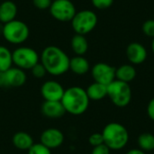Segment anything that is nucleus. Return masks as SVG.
<instances>
[{
  "label": "nucleus",
  "mask_w": 154,
  "mask_h": 154,
  "mask_svg": "<svg viewBox=\"0 0 154 154\" xmlns=\"http://www.w3.org/2000/svg\"><path fill=\"white\" fill-rule=\"evenodd\" d=\"M69 57L58 46L50 45L45 47L41 55L40 62L43 65L48 74L61 76L69 70Z\"/></svg>",
  "instance_id": "1"
},
{
  "label": "nucleus",
  "mask_w": 154,
  "mask_h": 154,
  "mask_svg": "<svg viewBox=\"0 0 154 154\" xmlns=\"http://www.w3.org/2000/svg\"><path fill=\"white\" fill-rule=\"evenodd\" d=\"M89 101L86 89L78 86L65 89L60 100L66 113L72 116H80L84 114L89 106Z\"/></svg>",
  "instance_id": "2"
},
{
  "label": "nucleus",
  "mask_w": 154,
  "mask_h": 154,
  "mask_svg": "<svg viewBox=\"0 0 154 154\" xmlns=\"http://www.w3.org/2000/svg\"><path fill=\"white\" fill-rule=\"evenodd\" d=\"M102 135L104 143L111 151H119L124 149L129 142V133L127 129L119 123L107 124L103 131Z\"/></svg>",
  "instance_id": "3"
},
{
  "label": "nucleus",
  "mask_w": 154,
  "mask_h": 154,
  "mask_svg": "<svg viewBox=\"0 0 154 154\" xmlns=\"http://www.w3.org/2000/svg\"><path fill=\"white\" fill-rule=\"evenodd\" d=\"M2 35L7 42L14 45H20L29 38L30 29L24 22L14 19L3 24Z\"/></svg>",
  "instance_id": "4"
},
{
  "label": "nucleus",
  "mask_w": 154,
  "mask_h": 154,
  "mask_svg": "<svg viewBox=\"0 0 154 154\" xmlns=\"http://www.w3.org/2000/svg\"><path fill=\"white\" fill-rule=\"evenodd\" d=\"M107 97L116 106H127L132 100V89L129 83L115 79L107 86Z\"/></svg>",
  "instance_id": "5"
},
{
  "label": "nucleus",
  "mask_w": 154,
  "mask_h": 154,
  "mask_svg": "<svg viewBox=\"0 0 154 154\" xmlns=\"http://www.w3.org/2000/svg\"><path fill=\"white\" fill-rule=\"evenodd\" d=\"M97 15L91 10L77 12L71 20V26L77 34L86 35L92 32L97 24Z\"/></svg>",
  "instance_id": "6"
},
{
  "label": "nucleus",
  "mask_w": 154,
  "mask_h": 154,
  "mask_svg": "<svg viewBox=\"0 0 154 154\" xmlns=\"http://www.w3.org/2000/svg\"><path fill=\"white\" fill-rule=\"evenodd\" d=\"M13 64L23 70L31 69L33 66L40 62V55L38 52L26 46H20L12 52Z\"/></svg>",
  "instance_id": "7"
},
{
  "label": "nucleus",
  "mask_w": 154,
  "mask_h": 154,
  "mask_svg": "<svg viewBox=\"0 0 154 154\" xmlns=\"http://www.w3.org/2000/svg\"><path fill=\"white\" fill-rule=\"evenodd\" d=\"M49 10L55 20L62 23L71 22L77 13L75 5L70 0H53Z\"/></svg>",
  "instance_id": "8"
},
{
  "label": "nucleus",
  "mask_w": 154,
  "mask_h": 154,
  "mask_svg": "<svg viewBox=\"0 0 154 154\" xmlns=\"http://www.w3.org/2000/svg\"><path fill=\"white\" fill-rule=\"evenodd\" d=\"M91 75L95 82L108 86L116 79V68L105 62H98L92 67Z\"/></svg>",
  "instance_id": "9"
},
{
  "label": "nucleus",
  "mask_w": 154,
  "mask_h": 154,
  "mask_svg": "<svg viewBox=\"0 0 154 154\" xmlns=\"http://www.w3.org/2000/svg\"><path fill=\"white\" fill-rule=\"evenodd\" d=\"M64 92L62 85L56 80H47L41 87V95L44 101H60Z\"/></svg>",
  "instance_id": "10"
},
{
  "label": "nucleus",
  "mask_w": 154,
  "mask_h": 154,
  "mask_svg": "<svg viewBox=\"0 0 154 154\" xmlns=\"http://www.w3.org/2000/svg\"><path fill=\"white\" fill-rule=\"evenodd\" d=\"M65 140L63 133L57 128H48L44 130L40 136V143L49 148L54 150L60 147Z\"/></svg>",
  "instance_id": "11"
},
{
  "label": "nucleus",
  "mask_w": 154,
  "mask_h": 154,
  "mask_svg": "<svg viewBox=\"0 0 154 154\" xmlns=\"http://www.w3.org/2000/svg\"><path fill=\"white\" fill-rule=\"evenodd\" d=\"M147 56L146 48L139 42H131L126 48V57L134 65L143 63L146 60Z\"/></svg>",
  "instance_id": "12"
},
{
  "label": "nucleus",
  "mask_w": 154,
  "mask_h": 154,
  "mask_svg": "<svg viewBox=\"0 0 154 154\" xmlns=\"http://www.w3.org/2000/svg\"><path fill=\"white\" fill-rule=\"evenodd\" d=\"M4 73L6 88H20L26 82L27 77L24 70L17 67H11Z\"/></svg>",
  "instance_id": "13"
},
{
  "label": "nucleus",
  "mask_w": 154,
  "mask_h": 154,
  "mask_svg": "<svg viewBox=\"0 0 154 154\" xmlns=\"http://www.w3.org/2000/svg\"><path fill=\"white\" fill-rule=\"evenodd\" d=\"M41 111L45 117L50 119H59L66 113L60 101H44L41 106Z\"/></svg>",
  "instance_id": "14"
},
{
  "label": "nucleus",
  "mask_w": 154,
  "mask_h": 154,
  "mask_svg": "<svg viewBox=\"0 0 154 154\" xmlns=\"http://www.w3.org/2000/svg\"><path fill=\"white\" fill-rule=\"evenodd\" d=\"M17 5L12 0H5L0 4V23L5 24L16 18Z\"/></svg>",
  "instance_id": "15"
},
{
  "label": "nucleus",
  "mask_w": 154,
  "mask_h": 154,
  "mask_svg": "<svg viewBox=\"0 0 154 154\" xmlns=\"http://www.w3.org/2000/svg\"><path fill=\"white\" fill-rule=\"evenodd\" d=\"M13 145L20 151H28L33 144V139L31 134L26 132H17L12 138Z\"/></svg>",
  "instance_id": "16"
},
{
  "label": "nucleus",
  "mask_w": 154,
  "mask_h": 154,
  "mask_svg": "<svg viewBox=\"0 0 154 154\" xmlns=\"http://www.w3.org/2000/svg\"><path fill=\"white\" fill-rule=\"evenodd\" d=\"M90 69V64L88 60L83 56H75L69 60V70L74 74L82 76L87 74Z\"/></svg>",
  "instance_id": "17"
},
{
  "label": "nucleus",
  "mask_w": 154,
  "mask_h": 154,
  "mask_svg": "<svg viewBox=\"0 0 154 154\" xmlns=\"http://www.w3.org/2000/svg\"><path fill=\"white\" fill-rule=\"evenodd\" d=\"M86 92L89 100L99 101L107 97V86L94 82L88 87Z\"/></svg>",
  "instance_id": "18"
},
{
  "label": "nucleus",
  "mask_w": 154,
  "mask_h": 154,
  "mask_svg": "<svg viewBox=\"0 0 154 154\" xmlns=\"http://www.w3.org/2000/svg\"><path fill=\"white\" fill-rule=\"evenodd\" d=\"M136 77V69L131 64H124L116 69V79L130 83Z\"/></svg>",
  "instance_id": "19"
},
{
  "label": "nucleus",
  "mask_w": 154,
  "mask_h": 154,
  "mask_svg": "<svg viewBox=\"0 0 154 154\" xmlns=\"http://www.w3.org/2000/svg\"><path fill=\"white\" fill-rule=\"evenodd\" d=\"M70 46L77 56H83L88 50V42L85 35L75 34L70 41Z\"/></svg>",
  "instance_id": "20"
},
{
  "label": "nucleus",
  "mask_w": 154,
  "mask_h": 154,
  "mask_svg": "<svg viewBox=\"0 0 154 154\" xmlns=\"http://www.w3.org/2000/svg\"><path fill=\"white\" fill-rule=\"evenodd\" d=\"M13 67L12 51L5 46L0 45V71L5 72Z\"/></svg>",
  "instance_id": "21"
},
{
  "label": "nucleus",
  "mask_w": 154,
  "mask_h": 154,
  "mask_svg": "<svg viewBox=\"0 0 154 154\" xmlns=\"http://www.w3.org/2000/svg\"><path fill=\"white\" fill-rule=\"evenodd\" d=\"M137 143L140 150L152 152L154 150V135L151 133H143L138 136Z\"/></svg>",
  "instance_id": "22"
},
{
  "label": "nucleus",
  "mask_w": 154,
  "mask_h": 154,
  "mask_svg": "<svg viewBox=\"0 0 154 154\" xmlns=\"http://www.w3.org/2000/svg\"><path fill=\"white\" fill-rule=\"evenodd\" d=\"M27 152V154H51V150H50L41 143H34Z\"/></svg>",
  "instance_id": "23"
},
{
  "label": "nucleus",
  "mask_w": 154,
  "mask_h": 154,
  "mask_svg": "<svg viewBox=\"0 0 154 154\" xmlns=\"http://www.w3.org/2000/svg\"><path fill=\"white\" fill-rule=\"evenodd\" d=\"M31 72H32V76L36 79H42L46 76V74H48L45 68L43 67V65L41 62L37 63L35 66H33L31 69Z\"/></svg>",
  "instance_id": "24"
},
{
  "label": "nucleus",
  "mask_w": 154,
  "mask_h": 154,
  "mask_svg": "<svg viewBox=\"0 0 154 154\" xmlns=\"http://www.w3.org/2000/svg\"><path fill=\"white\" fill-rule=\"evenodd\" d=\"M143 33L151 38H154V20L150 19L144 22L143 24Z\"/></svg>",
  "instance_id": "25"
},
{
  "label": "nucleus",
  "mask_w": 154,
  "mask_h": 154,
  "mask_svg": "<svg viewBox=\"0 0 154 154\" xmlns=\"http://www.w3.org/2000/svg\"><path fill=\"white\" fill-rule=\"evenodd\" d=\"M88 143L91 146L93 147H96V146H98V145H101L104 143V138H103V135H102V133H95V134H92L89 138H88Z\"/></svg>",
  "instance_id": "26"
},
{
  "label": "nucleus",
  "mask_w": 154,
  "mask_h": 154,
  "mask_svg": "<svg viewBox=\"0 0 154 154\" xmlns=\"http://www.w3.org/2000/svg\"><path fill=\"white\" fill-rule=\"evenodd\" d=\"M91 3L94 5V7L103 10L109 8L113 5L114 0H91Z\"/></svg>",
  "instance_id": "27"
},
{
  "label": "nucleus",
  "mask_w": 154,
  "mask_h": 154,
  "mask_svg": "<svg viewBox=\"0 0 154 154\" xmlns=\"http://www.w3.org/2000/svg\"><path fill=\"white\" fill-rule=\"evenodd\" d=\"M51 3H52V0H32L33 6L39 10L49 9Z\"/></svg>",
  "instance_id": "28"
},
{
  "label": "nucleus",
  "mask_w": 154,
  "mask_h": 154,
  "mask_svg": "<svg viewBox=\"0 0 154 154\" xmlns=\"http://www.w3.org/2000/svg\"><path fill=\"white\" fill-rule=\"evenodd\" d=\"M111 150L105 144H101V145H98V146H96L93 148L91 154H110Z\"/></svg>",
  "instance_id": "29"
},
{
  "label": "nucleus",
  "mask_w": 154,
  "mask_h": 154,
  "mask_svg": "<svg viewBox=\"0 0 154 154\" xmlns=\"http://www.w3.org/2000/svg\"><path fill=\"white\" fill-rule=\"evenodd\" d=\"M147 114L150 119L154 121V97L149 102L147 106Z\"/></svg>",
  "instance_id": "30"
},
{
  "label": "nucleus",
  "mask_w": 154,
  "mask_h": 154,
  "mask_svg": "<svg viewBox=\"0 0 154 154\" xmlns=\"http://www.w3.org/2000/svg\"><path fill=\"white\" fill-rule=\"evenodd\" d=\"M6 88V83H5V73L0 71V88Z\"/></svg>",
  "instance_id": "31"
},
{
  "label": "nucleus",
  "mask_w": 154,
  "mask_h": 154,
  "mask_svg": "<svg viewBox=\"0 0 154 154\" xmlns=\"http://www.w3.org/2000/svg\"><path fill=\"white\" fill-rule=\"evenodd\" d=\"M126 154H146V152L140 149H132V150L128 151Z\"/></svg>",
  "instance_id": "32"
},
{
  "label": "nucleus",
  "mask_w": 154,
  "mask_h": 154,
  "mask_svg": "<svg viewBox=\"0 0 154 154\" xmlns=\"http://www.w3.org/2000/svg\"><path fill=\"white\" fill-rule=\"evenodd\" d=\"M152 51L154 54V38L152 39Z\"/></svg>",
  "instance_id": "33"
},
{
  "label": "nucleus",
  "mask_w": 154,
  "mask_h": 154,
  "mask_svg": "<svg viewBox=\"0 0 154 154\" xmlns=\"http://www.w3.org/2000/svg\"><path fill=\"white\" fill-rule=\"evenodd\" d=\"M2 31H3V25L0 24V33L2 34Z\"/></svg>",
  "instance_id": "34"
},
{
  "label": "nucleus",
  "mask_w": 154,
  "mask_h": 154,
  "mask_svg": "<svg viewBox=\"0 0 154 154\" xmlns=\"http://www.w3.org/2000/svg\"><path fill=\"white\" fill-rule=\"evenodd\" d=\"M52 1H53V0H52Z\"/></svg>",
  "instance_id": "35"
},
{
  "label": "nucleus",
  "mask_w": 154,
  "mask_h": 154,
  "mask_svg": "<svg viewBox=\"0 0 154 154\" xmlns=\"http://www.w3.org/2000/svg\"><path fill=\"white\" fill-rule=\"evenodd\" d=\"M0 4H1V3H0Z\"/></svg>",
  "instance_id": "36"
},
{
  "label": "nucleus",
  "mask_w": 154,
  "mask_h": 154,
  "mask_svg": "<svg viewBox=\"0 0 154 154\" xmlns=\"http://www.w3.org/2000/svg\"><path fill=\"white\" fill-rule=\"evenodd\" d=\"M153 20H154V19H153Z\"/></svg>",
  "instance_id": "37"
}]
</instances>
